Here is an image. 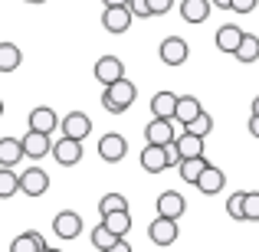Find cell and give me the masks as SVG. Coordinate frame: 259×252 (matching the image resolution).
<instances>
[{
    "label": "cell",
    "instance_id": "cell-1",
    "mask_svg": "<svg viewBox=\"0 0 259 252\" xmlns=\"http://www.w3.org/2000/svg\"><path fill=\"white\" fill-rule=\"evenodd\" d=\"M135 98H138V85H135L132 79H118V82L105 85V92H102V108H105L108 115H125L128 108L135 105Z\"/></svg>",
    "mask_w": 259,
    "mask_h": 252
},
{
    "label": "cell",
    "instance_id": "cell-2",
    "mask_svg": "<svg viewBox=\"0 0 259 252\" xmlns=\"http://www.w3.org/2000/svg\"><path fill=\"white\" fill-rule=\"evenodd\" d=\"M177 236H181V226H177V220L154 216V220L148 223V239H151L154 246H174Z\"/></svg>",
    "mask_w": 259,
    "mask_h": 252
},
{
    "label": "cell",
    "instance_id": "cell-3",
    "mask_svg": "<svg viewBox=\"0 0 259 252\" xmlns=\"http://www.w3.org/2000/svg\"><path fill=\"white\" fill-rule=\"evenodd\" d=\"M174 138H177V121L174 118H151L145 125V141L148 144L164 147V144H171Z\"/></svg>",
    "mask_w": 259,
    "mask_h": 252
},
{
    "label": "cell",
    "instance_id": "cell-4",
    "mask_svg": "<svg viewBox=\"0 0 259 252\" xmlns=\"http://www.w3.org/2000/svg\"><path fill=\"white\" fill-rule=\"evenodd\" d=\"M158 56H161V63H164V66L177 69V66H184V63H187L190 46H187V39H184V36H167L164 43L158 46Z\"/></svg>",
    "mask_w": 259,
    "mask_h": 252
},
{
    "label": "cell",
    "instance_id": "cell-5",
    "mask_svg": "<svg viewBox=\"0 0 259 252\" xmlns=\"http://www.w3.org/2000/svg\"><path fill=\"white\" fill-rule=\"evenodd\" d=\"M125 154H128V141H125V134H118V131H105V134L99 138V158L105 161V164H118Z\"/></svg>",
    "mask_w": 259,
    "mask_h": 252
},
{
    "label": "cell",
    "instance_id": "cell-6",
    "mask_svg": "<svg viewBox=\"0 0 259 252\" xmlns=\"http://www.w3.org/2000/svg\"><path fill=\"white\" fill-rule=\"evenodd\" d=\"M132 23H135V17H132L128 7H105V10H102V26H105L108 33H115V36L128 33Z\"/></svg>",
    "mask_w": 259,
    "mask_h": 252
},
{
    "label": "cell",
    "instance_id": "cell-7",
    "mask_svg": "<svg viewBox=\"0 0 259 252\" xmlns=\"http://www.w3.org/2000/svg\"><path fill=\"white\" fill-rule=\"evenodd\" d=\"M46 190H50V174H46L43 167H26L23 174H20V193L43 196Z\"/></svg>",
    "mask_w": 259,
    "mask_h": 252
},
{
    "label": "cell",
    "instance_id": "cell-8",
    "mask_svg": "<svg viewBox=\"0 0 259 252\" xmlns=\"http://www.w3.org/2000/svg\"><path fill=\"white\" fill-rule=\"evenodd\" d=\"M59 131L63 138H76V141H85L89 131H92V118L85 112H69L63 121H59Z\"/></svg>",
    "mask_w": 259,
    "mask_h": 252
},
{
    "label": "cell",
    "instance_id": "cell-9",
    "mask_svg": "<svg viewBox=\"0 0 259 252\" xmlns=\"http://www.w3.org/2000/svg\"><path fill=\"white\" fill-rule=\"evenodd\" d=\"M50 154L63 167H76L79 161H82V141H76V138H59V141H53V151Z\"/></svg>",
    "mask_w": 259,
    "mask_h": 252
},
{
    "label": "cell",
    "instance_id": "cell-10",
    "mask_svg": "<svg viewBox=\"0 0 259 252\" xmlns=\"http://www.w3.org/2000/svg\"><path fill=\"white\" fill-rule=\"evenodd\" d=\"M20 147H23V158L39 161L53 151V138L50 134H39V131H26L23 138H20Z\"/></svg>",
    "mask_w": 259,
    "mask_h": 252
},
{
    "label": "cell",
    "instance_id": "cell-11",
    "mask_svg": "<svg viewBox=\"0 0 259 252\" xmlns=\"http://www.w3.org/2000/svg\"><path fill=\"white\" fill-rule=\"evenodd\" d=\"M53 233L59 236V239H76L79 233H82V216L76 213V210H63V213H56V220H53Z\"/></svg>",
    "mask_w": 259,
    "mask_h": 252
},
{
    "label": "cell",
    "instance_id": "cell-12",
    "mask_svg": "<svg viewBox=\"0 0 259 252\" xmlns=\"http://www.w3.org/2000/svg\"><path fill=\"white\" fill-rule=\"evenodd\" d=\"M92 76L99 79V85H112V82H118V79H125V66H121L118 56H102L99 63H95Z\"/></svg>",
    "mask_w": 259,
    "mask_h": 252
},
{
    "label": "cell",
    "instance_id": "cell-13",
    "mask_svg": "<svg viewBox=\"0 0 259 252\" xmlns=\"http://www.w3.org/2000/svg\"><path fill=\"white\" fill-rule=\"evenodd\" d=\"M30 131H39V134H50L53 138V131H59V115L50 105H36L30 112Z\"/></svg>",
    "mask_w": 259,
    "mask_h": 252
},
{
    "label": "cell",
    "instance_id": "cell-14",
    "mask_svg": "<svg viewBox=\"0 0 259 252\" xmlns=\"http://www.w3.org/2000/svg\"><path fill=\"white\" fill-rule=\"evenodd\" d=\"M223 183H227V174H223L220 167H213V164H207L200 170V177H197V183L194 187L200 190V193H207V196H213V193H220L223 190Z\"/></svg>",
    "mask_w": 259,
    "mask_h": 252
},
{
    "label": "cell",
    "instance_id": "cell-15",
    "mask_svg": "<svg viewBox=\"0 0 259 252\" xmlns=\"http://www.w3.org/2000/svg\"><path fill=\"white\" fill-rule=\"evenodd\" d=\"M184 210H187V200H184L177 190H164L158 196V216H167V220H181Z\"/></svg>",
    "mask_w": 259,
    "mask_h": 252
},
{
    "label": "cell",
    "instance_id": "cell-16",
    "mask_svg": "<svg viewBox=\"0 0 259 252\" xmlns=\"http://www.w3.org/2000/svg\"><path fill=\"white\" fill-rule=\"evenodd\" d=\"M200 112H203V105H200V98H197V95H177L174 121H177L181 128H187V125H190V121H194Z\"/></svg>",
    "mask_w": 259,
    "mask_h": 252
},
{
    "label": "cell",
    "instance_id": "cell-17",
    "mask_svg": "<svg viewBox=\"0 0 259 252\" xmlns=\"http://www.w3.org/2000/svg\"><path fill=\"white\" fill-rule=\"evenodd\" d=\"M243 26H236V23H223L220 30H217V36H213V43H217V49L220 53H230L233 56L236 53V46H240V39H243Z\"/></svg>",
    "mask_w": 259,
    "mask_h": 252
},
{
    "label": "cell",
    "instance_id": "cell-18",
    "mask_svg": "<svg viewBox=\"0 0 259 252\" xmlns=\"http://www.w3.org/2000/svg\"><path fill=\"white\" fill-rule=\"evenodd\" d=\"M174 147H177V154H181V161H187V158H203V138H200V134L177 131Z\"/></svg>",
    "mask_w": 259,
    "mask_h": 252
},
{
    "label": "cell",
    "instance_id": "cell-19",
    "mask_svg": "<svg viewBox=\"0 0 259 252\" xmlns=\"http://www.w3.org/2000/svg\"><path fill=\"white\" fill-rule=\"evenodd\" d=\"M213 4L210 0H181V20L184 23H203L210 17Z\"/></svg>",
    "mask_w": 259,
    "mask_h": 252
},
{
    "label": "cell",
    "instance_id": "cell-20",
    "mask_svg": "<svg viewBox=\"0 0 259 252\" xmlns=\"http://www.w3.org/2000/svg\"><path fill=\"white\" fill-rule=\"evenodd\" d=\"M141 167L148 170V174H161V170H167V151L158 144H145V151H141Z\"/></svg>",
    "mask_w": 259,
    "mask_h": 252
},
{
    "label": "cell",
    "instance_id": "cell-21",
    "mask_svg": "<svg viewBox=\"0 0 259 252\" xmlns=\"http://www.w3.org/2000/svg\"><path fill=\"white\" fill-rule=\"evenodd\" d=\"M10 252H46V239L36 233V229H26L17 239L10 242Z\"/></svg>",
    "mask_w": 259,
    "mask_h": 252
},
{
    "label": "cell",
    "instance_id": "cell-22",
    "mask_svg": "<svg viewBox=\"0 0 259 252\" xmlns=\"http://www.w3.org/2000/svg\"><path fill=\"white\" fill-rule=\"evenodd\" d=\"M177 95L174 92H158L151 95V118H174Z\"/></svg>",
    "mask_w": 259,
    "mask_h": 252
},
{
    "label": "cell",
    "instance_id": "cell-23",
    "mask_svg": "<svg viewBox=\"0 0 259 252\" xmlns=\"http://www.w3.org/2000/svg\"><path fill=\"white\" fill-rule=\"evenodd\" d=\"M20 158H23V147H20V138H0V167H17Z\"/></svg>",
    "mask_w": 259,
    "mask_h": 252
},
{
    "label": "cell",
    "instance_id": "cell-24",
    "mask_svg": "<svg viewBox=\"0 0 259 252\" xmlns=\"http://www.w3.org/2000/svg\"><path fill=\"white\" fill-rule=\"evenodd\" d=\"M233 56L240 59L243 66L256 63V59H259V36H256V33H243V39H240V46H236Z\"/></svg>",
    "mask_w": 259,
    "mask_h": 252
},
{
    "label": "cell",
    "instance_id": "cell-25",
    "mask_svg": "<svg viewBox=\"0 0 259 252\" xmlns=\"http://www.w3.org/2000/svg\"><path fill=\"white\" fill-rule=\"evenodd\" d=\"M102 226H105L108 233H115V236H128V229H132V213H128V210L105 213V216H102Z\"/></svg>",
    "mask_w": 259,
    "mask_h": 252
},
{
    "label": "cell",
    "instance_id": "cell-26",
    "mask_svg": "<svg viewBox=\"0 0 259 252\" xmlns=\"http://www.w3.org/2000/svg\"><path fill=\"white\" fill-rule=\"evenodd\" d=\"M23 63V53L17 43H0V72H17Z\"/></svg>",
    "mask_w": 259,
    "mask_h": 252
},
{
    "label": "cell",
    "instance_id": "cell-27",
    "mask_svg": "<svg viewBox=\"0 0 259 252\" xmlns=\"http://www.w3.org/2000/svg\"><path fill=\"white\" fill-rule=\"evenodd\" d=\"M207 164H210L207 158H187V161L177 164V174H181L184 183H197V177H200V170L207 167Z\"/></svg>",
    "mask_w": 259,
    "mask_h": 252
},
{
    "label": "cell",
    "instance_id": "cell-28",
    "mask_svg": "<svg viewBox=\"0 0 259 252\" xmlns=\"http://www.w3.org/2000/svg\"><path fill=\"white\" fill-rule=\"evenodd\" d=\"M13 193H20V174H13L10 167H0V200H10Z\"/></svg>",
    "mask_w": 259,
    "mask_h": 252
},
{
    "label": "cell",
    "instance_id": "cell-29",
    "mask_svg": "<svg viewBox=\"0 0 259 252\" xmlns=\"http://www.w3.org/2000/svg\"><path fill=\"white\" fill-rule=\"evenodd\" d=\"M118 210H128V200H125V193H105L99 200V213L105 216V213H118Z\"/></svg>",
    "mask_w": 259,
    "mask_h": 252
},
{
    "label": "cell",
    "instance_id": "cell-30",
    "mask_svg": "<svg viewBox=\"0 0 259 252\" xmlns=\"http://www.w3.org/2000/svg\"><path fill=\"white\" fill-rule=\"evenodd\" d=\"M118 239H125V236H115V233H108V229L102 226V223H99V226L92 229V246L99 249V252H105L108 246H115V242H118Z\"/></svg>",
    "mask_w": 259,
    "mask_h": 252
},
{
    "label": "cell",
    "instance_id": "cell-31",
    "mask_svg": "<svg viewBox=\"0 0 259 252\" xmlns=\"http://www.w3.org/2000/svg\"><path fill=\"white\" fill-rule=\"evenodd\" d=\"M181 131H190V134H200V138H207L210 131H213V118H210L207 112H200L194 121H190L187 128H181Z\"/></svg>",
    "mask_w": 259,
    "mask_h": 252
},
{
    "label": "cell",
    "instance_id": "cell-32",
    "mask_svg": "<svg viewBox=\"0 0 259 252\" xmlns=\"http://www.w3.org/2000/svg\"><path fill=\"white\" fill-rule=\"evenodd\" d=\"M243 216L246 220H259V190H246L243 193Z\"/></svg>",
    "mask_w": 259,
    "mask_h": 252
},
{
    "label": "cell",
    "instance_id": "cell-33",
    "mask_svg": "<svg viewBox=\"0 0 259 252\" xmlns=\"http://www.w3.org/2000/svg\"><path fill=\"white\" fill-rule=\"evenodd\" d=\"M243 193H246V190H240V193H230V200H227V213H230V220H246V216H243Z\"/></svg>",
    "mask_w": 259,
    "mask_h": 252
},
{
    "label": "cell",
    "instance_id": "cell-34",
    "mask_svg": "<svg viewBox=\"0 0 259 252\" xmlns=\"http://www.w3.org/2000/svg\"><path fill=\"white\" fill-rule=\"evenodd\" d=\"M128 10H132V17H138V20H151L148 0H128Z\"/></svg>",
    "mask_w": 259,
    "mask_h": 252
},
{
    "label": "cell",
    "instance_id": "cell-35",
    "mask_svg": "<svg viewBox=\"0 0 259 252\" xmlns=\"http://www.w3.org/2000/svg\"><path fill=\"white\" fill-rule=\"evenodd\" d=\"M171 7H174V0H148V10H151V17H164Z\"/></svg>",
    "mask_w": 259,
    "mask_h": 252
},
{
    "label": "cell",
    "instance_id": "cell-36",
    "mask_svg": "<svg viewBox=\"0 0 259 252\" xmlns=\"http://www.w3.org/2000/svg\"><path fill=\"white\" fill-rule=\"evenodd\" d=\"M259 0H230V10L233 13H253Z\"/></svg>",
    "mask_w": 259,
    "mask_h": 252
},
{
    "label": "cell",
    "instance_id": "cell-37",
    "mask_svg": "<svg viewBox=\"0 0 259 252\" xmlns=\"http://www.w3.org/2000/svg\"><path fill=\"white\" fill-rule=\"evenodd\" d=\"M105 252H132V246H128L125 239H118V242H115V246H108Z\"/></svg>",
    "mask_w": 259,
    "mask_h": 252
},
{
    "label": "cell",
    "instance_id": "cell-38",
    "mask_svg": "<svg viewBox=\"0 0 259 252\" xmlns=\"http://www.w3.org/2000/svg\"><path fill=\"white\" fill-rule=\"evenodd\" d=\"M249 134H253V138L259 141V118L253 115V118H249Z\"/></svg>",
    "mask_w": 259,
    "mask_h": 252
},
{
    "label": "cell",
    "instance_id": "cell-39",
    "mask_svg": "<svg viewBox=\"0 0 259 252\" xmlns=\"http://www.w3.org/2000/svg\"><path fill=\"white\" fill-rule=\"evenodd\" d=\"M105 7H128V0H102Z\"/></svg>",
    "mask_w": 259,
    "mask_h": 252
},
{
    "label": "cell",
    "instance_id": "cell-40",
    "mask_svg": "<svg viewBox=\"0 0 259 252\" xmlns=\"http://www.w3.org/2000/svg\"><path fill=\"white\" fill-rule=\"evenodd\" d=\"M213 7H220V10H230V0H210Z\"/></svg>",
    "mask_w": 259,
    "mask_h": 252
},
{
    "label": "cell",
    "instance_id": "cell-41",
    "mask_svg": "<svg viewBox=\"0 0 259 252\" xmlns=\"http://www.w3.org/2000/svg\"><path fill=\"white\" fill-rule=\"evenodd\" d=\"M253 115H256V118H259V95H256V98H253Z\"/></svg>",
    "mask_w": 259,
    "mask_h": 252
},
{
    "label": "cell",
    "instance_id": "cell-42",
    "mask_svg": "<svg viewBox=\"0 0 259 252\" xmlns=\"http://www.w3.org/2000/svg\"><path fill=\"white\" fill-rule=\"evenodd\" d=\"M23 4H46V0H23Z\"/></svg>",
    "mask_w": 259,
    "mask_h": 252
},
{
    "label": "cell",
    "instance_id": "cell-43",
    "mask_svg": "<svg viewBox=\"0 0 259 252\" xmlns=\"http://www.w3.org/2000/svg\"><path fill=\"white\" fill-rule=\"evenodd\" d=\"M46 252H63V249H50V246H46Z\"/></svg>",
    "mask_w": 259,
    "mask_h": 252
},
{
    "label": "cell",
    "instance_id": "cell-44",
    "mask_svg": "<svg viewBox=\"0 0 259 252\" xmlns=\"http://www.w3.org/2000/svg\"><path fill=\"white\" fill-rule=\"evenodd\" d=\"M0 115H4V98H0Z\"/></svg>",
    "mask_w": 259,
    "mask_h": 252
}]
</instances>
